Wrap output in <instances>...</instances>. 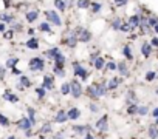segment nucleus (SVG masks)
Masks as SVG:
<instances>
[{"label":"nucleus","mask_w":158,"mask_h":139,"mask_svg":"<svg viewBox=\"0 0 158 139\" xmlns=\"http://www.w3.org/2000/svg\"><path fill=\"white\" fill-rule=\"evenodd\" d=\"M71 34H73L79 42H88V40L91 39V33H90L88 30H84V28H81V26H77Z\"/></svg>","instance_id":"1"},{"label":"nucleus","mask_w":158,"mask_h":139,"mask_svg":"<svg viewBox=\"0 0 158 139\" xmlns=\"http://www.w3.org/2000/svg\"><path fill=\"white\" fill-rule=\"evenodd\" d=\"M70 93H71V96L74 97V99H79V97L82 96V87L76 79L70 82Z\"/></svg>","instance_id":"2"},{"label":"nucleus","mask_w":158,"mask_h":139,"mask_svg":"<svg viewBox=\"0 0 158 139\" xmlns=\"http://www.w3.org/2000/svg\"><path fill=\"white\" fill-rule=\"evenodd\" d=\"M44 66H45V63L41 57H34V59L30 60V70L31 71H41V70H44Z\"/></svg>","instance_id":"3"},{"label":"nucleus","mask_w":158,"mask_h":139,"mask_svg":"<svg viewBox=\"0 0 158 139\" xmlns=\"http://www.w3.org/2000/svg\"><path fill=\"white\" fill-rule=\"evenodd\" d=\"M45 16H47L48 22H51L53 25H56V26H61V25H62L61 17L58 16V14H56L54 11H47V12H45Z\"/></svg>","instance_id":"4"},{"label":"nucleus","mask_w":158,"mask_h":139,"mask_svg":"<svg viewBox=\"0 0 158 139\" xmlns=\"http://www.w3.org/2000/svg\"><path fill=\"white\" fill-rule=\"evenodd\" d=\"M85 93H87V96L90 97V99H93V101H96L98 99V93H96V87H95V83L93 85H90V87H87V90H85Z\"/></svg>","instance_id":"5"},{"label":"nucleus","mask_w":158,"mask_h":139,"mask_svg":"<svg viewBox=\"0 0 158 139\" xmlns=\"http://www.w3.org/2000/svg\"><path fill=\"white\" fill-rule=\"evenodd\" d=\"M107 116H102L98 122H96V128L98 130H101V131H105V130H107Z\"/></svg>","instance_id":"6"},{"label":"nucleus","mask_w":158,"mask_h":139,"mask_svg":"<svg viewBox=\"0 0 158 139\" xmlns=\"http://www.w3.org/2000/svg\"><path fill=\"white\" fill-rule=\"evenodd\" d=\"M17 125H19V128H20V130H30L31 122H30L28 118H23V119H20V121L17 122Z\"/></svg>","instance_id":"7"},{"label":"nucleus","mask_w":158,"mask_h":139,"mask_svg":"<svg viewBox=\"0 0 158 139\" xmlns=\"http://www.w3.org/2000/svg\"><path fill=\"white\" fill-rule=\"evenodd\" d=\"M54 62H56V65H54V66L64 68V63H65V56H64V54H61V53H58V54L54 56Z\"/></svg>","instance_id":"8"},{"label":"nucleus","mask_w":158,"mask_h":139,"mask_svg":"<svg viewBox=\"0 0 158 139\" xmlns=\"http://www.w3.org/2000/svg\"><path fill=\"white\" fill-rule=\"evenodd\" d=\"M42 88L45 90V88H48V90H51L53 88V76H44V83H42Z\"/></svg>","instance_id":"9"},{"label":"nucleus","mask_w":158,"mask_h":139,"mask_svg":"<svg viewBox=\"0 0 158 139\" xmlns=\"http://www.w3.org/2000/svg\"><path fill=\"white\" fill-rule=\"evenodd\" d=\"M54 121L58 122V124H64V122H67L68 121V118H67V113H65V111H59V113L56 115V118H54Z\"/></svg>","instance_id":"10"},{"label":"nucleus","mask_w":158,"mask_h":139,"mask_svg":"<svg viewBox=\"0 0 158 139\" xmlns=\"http://www.w3.org/2000/svg\"><path fill=\"white\" fill-rule=\"evenodd\" d=\"M79 116H81V111H79L77 108H71L68 113H67V118H68V119H73V121L79 119Z\"/></svg>","instance_id":"11"},{"label":"nucleus","mask_w":158,"mask_h":139,"mask_svg":"<svg viewBox=\"0 0 158 139\" xmlns=\"http://www.w3.org/2000/svg\"><path fill=\"white\" fill-rule=\"evenodd\" d=\"M26 47H28L30 50H37L39 48V42H37V39H30L28 42H26Z\"/></svg>","instance_id":"12"},{"label":"nucleus","mask_w":158,"mask_h":139,"mask_svg":"<svg viewBox=\"0 0 158 139\" xmlns=\"http://www.w3.org/2000/svg\"><path fill=\"white\" fill-rule=\"evenodd\" d=\"M95 87H96V93H98V96H104L105 91H107V88H105L104 83H95Z\"/></svg>","instance_id":"13"},{"label":"nucleus","mask_w":158,"mask_h":139,"mask_svg":"<svg viewBox=\"0 0 158 139\" xmlns=\"http://www.w3.org/2000/svg\"><path fill=\"white\" fill-rule=\"evenodd\" d=\"M116 68H118V71H120L123 76H127V74H129V71H127V66H126V63H124V62L118 63V65H116Z\"/></svg>","instance_id":"14"},{"label":"nucleus","mask_w":158,"mask_h":139,"mask_svg":"<svg viewBox=\"0 0 158 139\" xmlns=\"http://www.w3.org/2000/svg\"><path fill=\"white\" fill-rule=\"evenodd\" d=\"M3 97H5L6 101H11V102H17V101H19V99H17V96H14V94H12L9 90H8V91H5V96H3Z\"/></svg>","instance_id":"15"},{"label":"nucleus","mask_w":158,"mask_h":139,"mask_svg":"<svg viewBox=\"0 0 158 139\" xmlns=\"http://www.w3.org/2000/svg\"><path fill=\"white\" fill-rule=\"evenodd\" d=\"M129 25H130V28L138 26V25H140V17H138V16H132V17L129 19Z\"/></svg>","instance_id":"16"},{"label":"nucleus","mask_w":158,"mask_h":139,"mask_svg":"<svg viewBox=\"0 0 158 139\" xmlns=\"http://www.w3.org/2000/svg\"><path fill=\"white\" fill-rule=\"evenodd\" d=\"M37 19V11H31V12H26V20H28L30 23L36 22Z\"/></svg>","instance_id":"17"},{"label":"nucleus","mask_w":158,"mask_h":139,"mask_svg":"<svg viewBox=\"0 0 158 139\" xmlns=\"http://www.w3.org/2000/svg\"><path fill=\"white\" fill-rule=\"evenodd\" d=\"M149 136H150V139H156L158 137V128L155 127V125L149 127Z\"/></svg>","instance_id":"18"},{"label":"nucleus","mask_w":158,"mask_h":139,"mask_svg":"<svg viewBox=\"0 0 158 139\" xmlns=\"http://www.w3.org/2000/svg\"><path fill=\"white\" fill-rule=\"evenodd\" d=\"M39 30L44 31V33H51V26H50V23H48V22H44V23L39 25Z\"/></svg>","instance_id":"19"},{"label":"nucleus","mask_w":158,"mask_h":139,"mask_svg":"<svg viewBox=\"0 0 158 139\" xmlns=\"http://www.w3.org/2000/svg\"><path fill=\"white\" fill-rule=\"evenodd\" d=\"M76 44H77V39L71 34L70 36V39H67V47H70V48H74L76 47Z\"/></svg>","instance_id":"20"},{"label":"nucleus","mask_w":158,"mask_h":139,"mask_svg":"<svg viewBox=\"0 0 158 139\" xmlns=\"http://www.w3.org/2000/svg\"><path fill=\"white\" fill-rule=\"evenodd\" d=\"M141 51H143V56H144V57H149V54H150V45H149V44H144L143 48H141Z\"/></svg>","instance_id":"21"},{"label":"nucleus","mask_w":158,"mask_h":139,"mask_svg":"<svg viewBox=\"0 0 158 139\" xmlns=\"http://www.w3.org/2000/svg\"><path fill=\"white\" fill-rule=\"evenodd\" d=\"M90 6V0H79L77 2V8H81V9H87Z\"/></svg>","instance_id":"22"},{"label":"nucleus","mask_w":158,"mask_h":139,"mask_svg":"<svg viewBox=\"0 0 158 139\" xmlns=\"http://www.w3.org/2000/svg\"><path fill=\"white\" fill-rule=\"evenodd\" d=\"M118 85H120V79H112L110 82H109V85H107V88L109 90H115Z\"/></svg>","instance_id":"23"},{"label":"nucleus","mask_w":158,"mask_h":139,"mask_svg":"<svg viewBox=\"0 0 158 139\" xmlns=\"http://www.w3.org/2000/svg\"><path fill=\"white\" fill-rule=\"evenodd\" d=\"M73 131H76L77 134L85 133V125H73Z\"/></svg>","instance_id":"24"},{"label":"nucleus","mask_w":158,"mask_h":139,"mask_svg":"<svg viewBox=\"0 0 158 139\" xmlns=\"http://www.w3.org/2000/svg\"><path fill=\"white\" fill-rule=\"evenodd\" d=\"M20 85H22V87H30V85H31V80L26 77V76L22 74V77H20Z\"/></svg>","instance_id":"25"},{"label":"nucleus","mask_w":158,"mask_h":139,"mask_svg":"<svg viewBox=\"0 0 158 139\" xmlns=\"http://www.w3.org/2000/svg\"><path fill=\"white\" fill-rule=\"evenodd\" d=\"M17 62H19V59H17V57H11V59H8V60H6V66H8V68H14Z\"/></svg>","instance_id":"26"},{"label":"nucleus","mask_w":158,"mask_h":139,"mask_svg":"<svg viewBox=\"0 0 158 139\" xmlns=\"http://www.w3.org/2000/svg\"><path fill=\"white\" fill-rule=\"evenodd\" d=\"M77 76H79V77H81L82 80H85V79L88 77V71H87V70H85V68H82V66H81V70H79V73H77Z\"/></svg>","instance_id":"27"},{"label":"nucleus","mask_w":158,"mask_h":139,"mask_svg":"<svg viewBox=\"0 0 158 139\" xmlns=\"http://www.w3.org/2000/svg\"><path fill=\"white\" fill-rule=\"evenodd\" d=\"M95 68H96V70L104 68V59H102V57H96V59H95Z\"/></svg>","instance_id":"28"},{"label":"nucleus","mask_w":158,"mask_h":139,"mask_svg":"<svg viewBox=\"0 0 158 139\" xmlns=\"http://www.w3.org/2000/svg\"><path fill=\"white\" fill-rule=\"evenodd\" d=\"M28 119H30V122H31V125L33 124H36V113H34V110L33 108H28Z\"/></svg>","instance_id":"29"},{"label":"nucleus","mask_w":158,"mask_h":139,"mask_svg":"<svg viewBox=\"0 0 158 139\" xmlns=\"http://www.w3.org/2000/svg\"><path fill=\"white\" fill-rule=\"evenodd\" d=\"M58 53H59V50H58V48H51V50H47V53H45V54L48 56V57L54 59V56H56Z\"/></svg>","instance_id":"30"},{"label":"nucleus","mask_w":158,"mask_h":139,"mask_svg":"<svg viewBox=\"0 0 158 139\" xmlns=\"http://www.w3.org/2000/svg\"><path fill=\"white\" fill-rule=\"evenodd\" d=\"M61 93H62V94H70V83H62Z\"/></svg>","instance_id":"31"},{"label":"nucleus","mask_w":158,"mask_h":139,"mask_svg":"<svg viewBox=\"0 0 158 139\" xmlns=\"http://www.w3.org/2000/svg\"><path fill=\"white\" fill-rule=\"evenodd\" d=\"M54 6H56L58 9L64 11V9H65V2H64V0H54Z\"/></svg>","instance_id":"32"},{"label":"nucleus","mask_w":158,"mask_h":139,"mask_svg":"<svg viewBox=\"0 0 158 139\" xmlns=\"http://www.w3.org/2000/svg\"><path fill=\"white\" fill-rule=\"evenodd\" d=\"M0 125H3V127H8V125H9L8 118H6V116H3V115H0Z\"/></svg>","instance_id":"33"},{"label":"nucleus","mask_w":158,"mask_h":139,"mask_svg":"<svg viewBox=\"0 0 158 139\" xmlns=\"http://www.w3.org/2000/svg\"><path fill=\"white\" fill-rule=\"evenodd\" d=\"M54 74H58V76H61V77H64V76H65V71H64V68H59V66H54Z\"/></svg>","instance_id":"34"},{"label":"nucleus","mask_w":158,"mask_h":139,"mask_svg":"<svg viewBox=\"0 0 158 139\" xmlns=\"http://www.w3.org/2000/svg\"><path fill=\"white\" fill-rule=\"evenodd\" d=\"M127 111H129L130 115H135L137 111H138V107H137L135 104H130V107H129V110H127Z\"/></svg>","instance_id":"35"},{"label":"nucleus","mask_w":158,"mask_h":139,"mask_svg":"<svg viewBox=\"0 0 158 139\" xmlns=\"http://www.w3.org/2000/svg\"><path fill=\"white\" fill-rule=\"evenodd\" d=\"M91 5V11L93 12H99L101 11V3H90Z\"/></svg>","instance_id":"36"},{"label":"nucleus","mask_w":158,"mask_h":139,"mask_svg":"<svg viewBox=\"0 0 158 139\" xmlns=\"http://www.w3.org/2000/svg\"><path fill=\"white\" fill-rule=\"evenodd\" d=\"M51 131H53V128H51V125H50V124H47V125H44V127H42V133H44V134L51 133Z\"/></svg>","instance_id":"37"},{"label":"nucleus","mask_w":158,"mask_h":139,"mask_svg":"<svg viewBox=\"0 0 158 139\" xmlns=\"http://www.w3.org/2000/svg\"><path fill=\"white\" fill-rule=\"evenodd\" d=\"M120 30H121L123 33H129V31L132 30V28H130V25H129V23H124V25H121V26H120Z\"/></svg>","instance_id":"38"},{"label":"nucleus","mask_w":158,"mask_h":139,"mask_svg":"<svg viewBox=\"0 0 158 139\" xmlns=\"http://www.w3.org/2000/svg\"><path fill=\"white\" fill-rule=\"evenodd\" d=\"M147 111H149L147 107H138V111H137V113H140V115L144 116V115H147Z\"/></svg>","instance_id":"39"},{"label":"nucleus","mask_w":158,"mask_h":139,"mask_svg":"<svg viewBox=\"0 0 158 139\" xmlns=\"http://www.w3.org/2000/svg\"><path fill=\"white\" fill-rule=\"evenodd\" d=\"M105 68H107V70H110V71H115V70H116V63H113V62H109L107 65H105Z\"/></svg>","instance_id":"40"},{"label":"nucleus","mask_w":158,"mask_h":139,"mask_svg":"<svg viewBox=\"0 0 158 139\" xmlns=\"http://www.w3.org/2000/svg\"><path fill=\"white\" fill-rule=\"evenodd\" d=\"M0 19H2L3 22H12V17L6 16V14H0Z\"/></svg>","instance_id":"41"},{"label":"nucleus","mask_w":158,"mask_h":139,"mask_svg":"<svg viewBox=\"0 0 158 139\" xmlns=\"http://www.w3.org/2000/svg\"><path fill=\"white\" fill-rule=\"evenodd\" d=\"M36 94H37L39 97H44V96H45V90H44V88H36Z\"/></svg>","instance_id":"42"},{"label":"nucleus","mask_w":158,"mask_h":139,"mask_svg":"<svg viewBox=\"0 0 158 139\" xmlns=\"http://www.w3.org/2000/svg\"><path fill=\"white\" fill-rule=\"evenodd\" d=\"M124 54L127 59H132V53H130V48L129 47H124Z\"/></svg>","instance_id":"43"},{"label":"nucleus","mask_w":158,"mask_h":139,"mask_svg":"<svg viewBox=\"0 0 158 139\" xmlns=\"http://www.w3.org/2000/svg\"><path fill=\"white\" fill-rule=\"evenodd\" d=\"M147 20H149V25H150V26H155V25L158 23V19H156V17H150V19H147Z\"/></svg>","instance_id":"44"},{"label":"nucleus","mask_w":158,"mask_h":139,"mask_svg":"<svg viewBox=\"0 0 158 139\" xmlns=\"http://www.w3.org/2000/svg\"><path fill=\"white\" fill-rule=\"evenodd\" d=\"M120 26H121V20L116 19V20L113 22V28H115V30H120Z\"/></svg>","instance_id":"45"},{"label":"nucleus","mask_w":158,"mask_h":139,"mask_svg":"<svg viewBox=\"0 0 158 139\" xmlns=\"http://www.w3.org/2000/svg\"><path fill=\"white\" fill-rule=\"evenodd\" d=\"M146 79H147V80H152V79H155V73H153V71H149V73L146 74Z\"/></svg>","instance_id":"46"},{"label":"nucleus","mask_w":158,"mask_h":139,"mask_svg":"<svg viewBox=\"0 0 158 139\" xmlns=\"http://www.w3.org/2000/svg\"><path fill=\"white\" fill-rule=\"evenodd\" d=\"M115 3H116V5H126L127 0H115Z\"/></svg>","instance_id":"47"},{"label":"nucleus","mask_w":158,"mask_h":139,"mask_svg":"<svg viewBox=\"0 0 158 139\" xmlns=\"http://www.w3.org/2000/svg\"><path fill=\"white\" fill-rule=\"evenodd\" d=\"M90 110H91V111H93V113H95V111H98L99 108H98V107H96L95 104H90Z\"/></svg>","instance_id":"48"},{"label":"nucleus","mask_w":158,"mask_h":139,"mask_svg":"<svg viewBox=\"0 0 158 139\" xmlns=\"http://www.w3.org/2000/svg\"><path fill=\"white\" fill-rule=\"evenodd\" d=\"M11 70H12V74H22V73H20V70H17L16 66H14V68H11Z\"/></svg>","instance_id":"49"},{"label":"nucleus","mask_w":158,"mask_h":139,"mask_svg":"<svg viewBox=\"0 0 158 139\" xmlns=\"http://www.w3.org/2000/svg\"><path fill=\"white\" fill-rule=\"evenodd\" d=\"M150 45H153V47H158V39L155 37V39H152V44Z\"/></svg>","instance_id":"50"},{"label":"nucleus","mask_w":158,"mask_h":139,"mask_svg":"<svg viewBox=\"0 0 158 139\" xmlns=\"http://www.w3.org/2000/svg\"><path fill=\"white\" fill-rule=\"evenodd\" d=\"M152 115H153V116H156V118H158V108H155V110H153V111H152Z\"/></svg>","instance_id":"51"},{"label":"nucleus","mask_w":158,"mask_h":139,"mask_svg":"<svg viewBox=\"0 0 158 139\" xmlns=\"http://www.w3.org/2000/svg\"><path fill=\"white\" fill-rule=\"evenodd\" d=\"M85 139H95V137H93V136H91L90 133H87V134H85Z\"/></svg>","instance_id":"52"},{"label":"nucleus","mask_w":158,"mask_h":139,"mask_svg":"<svg viewBox=\"0 0 158 139\" xmlns=\"http://www.w3.org/2000/svg\"><path fill=\"white\" fill-rule=\"evenodd\" d=\"M2 31H5V25L0 23V33H2Z\"/></svg>","instance_id":"53"},{"label":"nucleus","mask_w":158,"mask_h":139,"mask_svg":"<svg viewBox=\"0 0 158 139\" xmlns=\"http://www.w3.org/2000/svg\"><path fill=\"white\" fill-rule=\"evenodd\" d=\"M3 71H5V70H3V66L0 65V74H3Z\"/></svg>","instance_id":"54"},{"label":"nucleus","mask_w":158,"mask_h":139,"mask_svg":"<svg viewBox=\"0 0 158 139\" xmlns=\"http://www.w3.org/2000/svg\"><path fill=\"white\" fill-rule=\"evenodd\" d=\"M153 30H155V33H158V23H156V25L153 26Z\"/></svg>","instance_id":"55"},{"label":"nucleus","mask_w":158,"mask_h":139,"mask_svg":"<svg viewBox=\"0 0 158 139\" xmlns=\"http://www.w3.org/2000/svg\"><path fill=\"white\" fill-rule=\"evenodd\" d=\"M8 139H16V137H14V136H9V137H8Z\"/></svg>","instance_id":"56"},{"label":"nucleus","mask_w":158,"mask_h":139,"mask_svg":"<svg viewBox=\"0 0 158 139\" xmlns=\"http://www.w3.org/2000/svg\"><path fill=\"white\" fill-rule=\"evenodd\" d=\"M156 124H158V119H156Z\"/></svg>","instance_id":"57"}]
</instances>
